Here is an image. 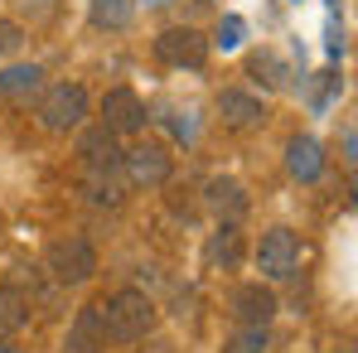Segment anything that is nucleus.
I'll return each instance as SVG.
<instances>
[{"label":"nucleus","mask_w":358,"mask_h":353,"mask_svg":"<svg viewBox=\"0 0 358 353\" xmlns=\"http://www.w3.org/2000/svg\"><path fill=\"white\" fill-rule=\"evenodd\" d=\"M39 87H44V68H39V63H10V68L0 73V97L29 102Z\"/></svg>","instance_id":"nucleus-14"},{"label":"nucleus","mask_w":358,"mask_h":353,"mask_svg":"<svg viewBox=\"0 0 358 353\" xmlns=\"http://www.w3.org/2000/svg\"><path fill=\"white\" fill-rule=\"evenodd\" d=\"M78 160H83V170H117L121 165V136L97 121L92 131L78 136Z\"/></svg>","instance_id":"nucleus-10"},{"label":"nucleus","mask_w":358,"mask_h":353,"mask_svg":"<svg viewBox=\"0 0 358 353\" xmlns=\"http://www.w3.org/2000/svg\"><path fill=\"white\" fill-rule=\"evenodd\" d=\"M92 112V97H87V87L83 82H54V87H39V126L44 131H54V136H68V131H78L83 121Z\"/></svg>","instance_id":"nucleus-2"},{"label":"nucleus","mask_w":358,"mask_h":353,"mask_svg":"<svg viewBox=\"0 0 358 353\" xmlns=\"http://www.w3.org/2000/svg\"><path fill=\"white\" fill-rule=\"evenodd\" d=\"M121 170H87L83 179V189H87V203H97V208H117L121 203V184H117Z\"/></svg>","instance_id":"nucleus-18"},{"label":"nucleus","mask_w":358,"mask_h":353,"mask_svg":"<svg viewBox=\"0 0 358 353\" xmlns=\"http://www.w3.org/2000/svg\"><path fill=\"white\" fill-rule=\"evenodd\" d=\"M145 102L131 92V87H112L107 97H102V126L107 131H117V136H136V131H145Z\"/></svg>","instance_id":"nucleus-7"},{"label":"nucleus","mask_w":358,"mask_h":353,"mask_svg":"<svg viewBox=\"0 0 358 353\" xmlns=\"http://www.w3.org/2000/svg\"><path fill=\"white\" fill-rule=\"evenodd\" d=\"M305 261V242L291 228H271V233L257 242V271L262 281H291Z\"/></svg>","instance_id":"nucleus-5"},{"label":"nucleus","mask_w":358,"mask_h":353,"mask_svg":"<svg viewBox=\"0 0 358 353\" xmlns=\"http://www.w3.org/2000/svg\"><path fill=\"white\" fill-rule=\"evenodd\" d=\"M203 208H208L218 223H238L242 213L252 208V199H247V189H242L233 175H213L203 184Z\"/></svg>","instance_id":"nucleus-8"},{"label":"nucleus","mask_w":358,"mask_h":353,"mask_svg":"<svg viewBox=\"0 0 358 353\" xmlns=\"http://www.w3.org/2000/svg\"><path fill=\"white\" fill-rule=\"evenodd\" d=\"M286 170L300 184H315V179L324 175V145L315 136H291L286 141Z\"/></svg>","instance_id":"nucleus-13"},{"label":"nucleus","mask_w":358,"mask_h":353,"mask_svg":"<svg viewBox=\"0 0 358 353\" xmlns=\"http://www.w3.org/2000/svg\"><path fill=\"white\" fill-rule=\"evenodd\" d=\"M242 39H247V20H242V15H223V20H218V29H213V39H208V49L238 54Z\"/></svg>","instance_id":"nucleus-21"},{"label":"nucleus","mask_w":358,"mask_h":353,"mask_svg":"<svg viewBox=\"0 0 358 353\" xmlns=\"http://www.w3.org/2000/svg\"><path fill=\"white\" fill-rule=\"evenodd\" d=\"M29 315H34L29 295L20 291V286H0V334H20V329H29Z\"/></svg>","instance_id":"nucleus-16"},{"label":"nucleus","mask_w":358,"mask_h":353,"mask_svg":"<svg viewBox=\"0 0 358 353\" xmlns=\"http://www.w3.org/2000/svg\"><path fill=\"white\" fill-rule=\"evenodd\" d=\"M121 179L131 184V189H165L170 175H175V155L165 150V145H155V141H145V145H131V150H121Z\"/></svg>","instance_id":"nucleus-4"},{"label":"nucleus","mask_w":358,"mask_h":353,"mask_svg":"<svg viewBox=\"0 0 358 353\" xmlns=\"http://www.w3.org/2000/svg\"><path fill=\"white\" fill-rule=\"evenodd\" d=\"M97 310H102V329H107V339L112 344H136V339H145L150 329H155V300L145 291H136V286H126V291H112L107 300H97Z\"/></svg>","instance_id":"nucleus-1"},{"label":"nucleus","mask_w":358,"mask_h":353,"mask_svg":"<svg viewBox=\"0 0 358 353\" xmlns=\"http://www.w3.org/2000/svg\"><path fill=\"white\" fill-rule=\"evenodd\" d=\"M20 39H24V29H20L15 20H5V15H0V59H5V54H15V49H20Z\"/></svg>","instance_id":"nucleus-22"},{"label":"nucleus","mask_w":358,"mask_h":353,"mask_svg":"<svg viewBox=\"0 0 358 353\" xmlns=\"http://www.w3.org/2000/svg\"><path fill=\"white\" fill-rule=\"evenodd\" d=\"M266 349H271V324H242L223 344V353H266Z\"/></svg>","instance_id":"nucleus-20"},{"label":"nucleus","mask_w":358,"mask_h":353,"mask_svg":"<svg viewBox=\"0 0 358 353\" xmlns=\"http://www.w3.org/2000/svg\"><path fill=\"white\" fill-rule=\"evenodd\" d=\"M276 291H271V281H242L238 291H233V315H238L242 324H271L276 319Z\"/></svg>","instance_id":"nucleus-9"},{"label":"nucleus","mask_w":358,"mask_h":353,"mask_svg":"<svg viewBox=\"0 0 358 353\" xmlns=\"http://www.w3.org/2000/svg\"><path fill=\"white\" fill-rule=\"evenodd\" d=\"M107 349V329H102V310L97 305H83L63 334V353H102Z\"/></svg>","instance_id":"nucleus-11"},{"label":"nucleus","mask_w":358,"mask_h":353,"mask_svg":"<svg viewBox=\"0 0 358 353\" xmlns=\"http://www.w3.org/2000/svg\"><path fill=\"white\" fill-rule=\"evenodd\" d=\"M44 266H49V276H54L59 286H87V281L97 276V247H92L87 237L68 233V237H59V242H49Z\"/></svg>","instance_id":"nucleus-3"},{"label":"nucleus","mask_w":358,"mask_h":353,"mask_svg":"<svg viewBox=\"0 0 358 353\" xmlns=\"http://www.w3.org/2000/svg\"><path fill=\"white\" fill-rule=\"evenodd\" d=\"M208 266H223V271H233L242 261V233H238V223H218V233L208 237Z\"/></svg>","instance_id":"nucleus-15"},{"label":"nucleus","mask_w":358,"mask_h":353,"mask_svg":"<svg viewBox=\"0 0 358 353\" xmlns=\"http://www.w3.org/2000/svg\"><path fill=\"white\" fill-rule=\"evenodd\" d=\"M218 117H223V126H233V131H252V126L266 121V102L252 97V92H242V87H223L218 92Z\"/></svg>","instance_id":"nucleus-12"},{"label":"nucleus","mask_w":358,"mask_h":353,"mask_svg":"<svg viewBox=\"0 0 358 353\" xmlns=\"http://www.w3.org/2000/svg\"><path fill=\"white\" fill-rule=\"evenodd\" d=\"M0 353H24V349H15V344H10V339H0Z\"/></svg>","instance_id":"nucleus-23"},{"label":"nucleus","mask_w":358,"mask_h":353,"mask_svg":"<svg viewBox=\"0 0 358 353\" xmlns=\"http://www.w3.org/2000/svg\"><path fill=\"white\" fill-rule=\"evenodd\" d=\"M145 5H150V10H155V5H170V0H145Z\"/></svg>","instance_id":"nucleus-24"},{"label":"nucleus","mask_w":358,"mask_h":353,"mask_svg":"<svg viewBox=\"0 0 358 353\" xmlns=\"http://www.w3.org/2000/svg\"><path fill=\"white\" fill-rule=\"evenodd\" d=\"M155 59L165 68H203L208 63V34H199L194 24H175L155 39Z\"/></svg>","instance_id":"nucleus-6"},{"label":"nucleus","mask_w":358,"mask_h":353,"mask_svg":"<svg viewBox=\"0 0 358 353\" xmlns=\"http://www.w3.org/2000/svg\"><path fill=\"white\" fill-rule=\"evenodd\" d=\"M247 73H252L257 82H266V87H286V78H291V68L281 63V54H271V49H257V54L247 59Z\"/></svg>","instance_id":"nucleus-19"},{"label":"nucleus","mask_w":358,"mask_h":353,"mask_svg":"<svg viewBox=\"0 0 358 353\" xmlns=\"http://www.w3.org/2000/svg\"><path fill=\"white\" fill-rule=\"evenodd\" d=\"M87 20H92L97 29H131L136 0H87Z\"/></svg>","instance_id":"nucleus-17"}]
</instances>
